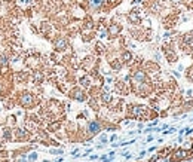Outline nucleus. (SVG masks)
I'll use <instances>...</instances> for the list:
<instances>
[{"label":"nucleus","instance_id":"f257e3e1","mask_svg":"<svg viewBox=\"0 0 193 162\" xmlns=\"http://www.w3.org/2000/svg\"><path fill=\"white\" fill-rule=\"evenodd\" d=\"M19 104L22 107H31L34 104V97L31 94H28V92H24L21 95V98H19Z\"/></svg>","mask_w":193,"mask_h":162},{"label":"nucleus","instance_id":"f03ea898","mask_svg":"<svg viewBox=\"0 0 193 162\" xmlns=\"http://www.w3.org/2000/svg\"><path fill=\"white\" fill-rule=\"evenodd\" d=\"M100 129H101V125H100L97 121L89 122V125H88V132H89V134L95 135V134H98V132H100Z\"/></svg>","mask_w":193,"mask_h":162},{"label":"nucleus","instance_id":"7ed1b4c3","mask_svg":"<svg viewBox=\"0 0 193 162\" xmlns=\"http://www.w3.org/2000/svg\"><path fill=\"white\" fill-rule=\"evenodd\" d=\"M55 48H56V51H66L67 49V40L64 37H58L55 40Z\"/></svg>","mask_w":193,"mask_h":162},{"label":"nucleus","instance_id":"20e7f679","mask_svg":"<svg viewBox=\"0 0 193 162\" xmlns=\"http://www.w3.org/2000/svg\"><path fill=\"white\" fill-rule=\"evenodd\" d=\"M146 112V107L144 106H134L131 109V116H135V118H141Z\"/></svg>","mask_w":193,"mask_h":162},{"label":"nucleus","instance_id":"39448f33","mask_svg":"<svg viewBox=\"0 0 193 162\" xmlns=\"http://www.w3.org/2000/svg\"><path fill=\"white\" fill-rule=\"evenodd\" d=\"M186 156H187V152L186 150H177V152H174V155H172V158H171V161L174 162H178L181 161V159H186Z\"/></svg>","mask_w":193,"mask_h":162},{"label":"nucleus","instance_id":"423d86ee","mask_svg":"<svg viewBox=\"0 0 193 162\" xmlns=\"http://www.w3.org/2000/svg\"><path fill=\"white\" fill-rule=\"evenodd\" d=\"M128 19L132 22V24H137V22H140L141 19V14L138 12V11H132L129 15H128Z\"/></svg>","mask_w":193,"mask_h":162},{"label":"nucleus","instance_id":"0eeeda50","mask_svg":"<svg viewBox=\"0 0 193 162\" xmlns=\"http://www.w3.org/2000/svg\"><path fill=\"white\" fill-rule=\"evenodd\" d=\"M89 8L92 9V11H98L103 5H104V0H89Z\"/></svg>","mask_w":193,"mask_h":162},{"label":"nucleus","instance_id":"6e6552de","mask_svg":"<svg viewBox=\"0 0 193 162\" xmlns=\"http://www.w3.org/2000/svg\"><path fill=\"white\" fill-rule=\"evenodd\" d=\"M71 95H73V98L77 100V101H85V94H83L80 89H74Z\"/></svg>","mask_w":193,"mask_h":162},{"label":"nucleus","instance_id":"1a4fd4ad","mask_svg":"<svg viewBox=\"0 0 193 162\" xmlns=\"http://www.w3.org/2000/svg\"><path fill=\"white\" fill-rule=\"evenodd\" d=\"M134 80H135L137 83H143V82L146 80V74L143 72H135L134 73Z\"/></svg>","mask_w":193,"mask_h":162},{"label":"nucleus","instance_id":"9d476101","mask_svg":"<svg viewBox=\"0 0 193 162\" xmlns=\"http://www.w3.org/2000/svg\"><path fill=\"white\" fill-rule=\"evenodd\" d=\"M17 138L18 140H25L27 138V131L25 129H17Z\"/></svg>","mask_w":193,"mask_h":162},{"label":"nucleus","instance_id":"9b49d317","mask_svg":"<svg viewBox=\"0 0 193 162\" xmlns=\"http://www.w3.org/2000/svg\"><path fill=\"white\" fill-rule=\"evenodd\" d=\"M5 66H8V57L2 54L0 55V67H5Z\"/></svg>","mask_w":193,"mask_h":162},{"label":"nucleus","instance_id":"f8f14e48","mask_svg":"<svg viewBox=\"0 0 193 162\" xmlns=\"http://www.w3.org/2000/svg\"><path fill=\"white\" fill-rule=\"evenodd\" d=\"M80 83H82L83 86H89V76H83V77L80 79Z\"/></svg>","mask_w":193,"mask_h":162},{"label":"nucleus","instance_id":"ddd939ff","mask_svg":"<svg viewBox=\"0 0 193 162\" xmlns=\"http://www.w3.org/2000/svg\"><path fill=\"white\" fill-rule=\"evenodd\" d=\"M131 58H132V55L129 54V52H125V54H123V61H125V63H129Z\"/></svg>","mask_w":193,"mask_h":162},{"label":"nucleus","instance_id":"4468645a","mask_svg":"<svg viewBox=\"0 0 193 162\" xmlns=\"http://www.w3.org/2000/svg\"><path fill=\"white\" fill-rule=\"evenodd\" d=\"M36 159H37V153H36V152L30 153V156H28V161H30V162H34Z\"/></svg>","mask_w":193,"mask_h":162},{"label":"nucleus","instance_id":"2eb2a0df","mask_svg":"<svg viewBox=\"0 0 193 162\" xmlns=\"http://www.w3.org/2000/svg\"><path fill=\"white\" fill-rule=\"evenodd\" d=\"M103 101H104V103H108V101H110V95H108V94H103Z\"/></svg>","mask_w":193,"mask_h":162},{"label":"nucleus","instance_id":"dca6fc26","mask_svg":"<svg viewBox=\"0 0 193 162\" xmlns=\"http://www.w3.org/2000/svg\"><path fill=\"white\" fill-rule=\"evenodd\" d=\"M110 31L114 34V33H117V31H119V27H116V25H114V27H111V28H110Z\"/></svg>","mask_w":193,"mask_h":162},{"label":"nucleus","instance_id":"f3484780","mask_svg":"<svg viewBox=\"0 0 193 162\" xmlns=\"http://www.w3.org/2000/svg\"><path fill=\"white\" fill-rule=\"evenodd\" d=\"M18 162H27V158H21V159H18Z\"/></svg>","mask_w":193,"mask_h":162},{"label":"nucleus","instance_id":"a211bd4d","mask_svg":"<svg viewBox=\"0 0 193 162\" xmlns=\"http://www.w3.org/2000/svg\"><path fill=\"white\" fill-rule=\"evenodd\" d=\"M0 91H2V85H0Z\"/></svg>","mask_w":193,"mask_h":162}]
</instances>
